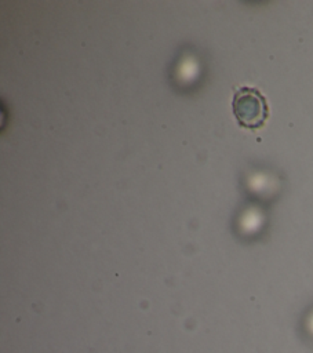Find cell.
Listing matches in <instances>:
<instances>
[{"label":"cell","instance_id":"6da1fadb","mask_svg":"<svg viewBox=\"0 0 313 353\" xmlns=\"http://www.w3.org/2000/svg\"><path fill=\"white\" fill-rule=\"evenodd\" d=\"M232 109L236 120L244 128L255 130L265 124L269 116V106L265 95L255 87H239L232 99Z\"/></svg>","mask_w":313,"mask_h":353}]
</instances>
